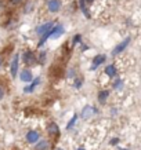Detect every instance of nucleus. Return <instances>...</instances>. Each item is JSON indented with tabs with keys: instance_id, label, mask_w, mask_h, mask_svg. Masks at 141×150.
<instances>
[{
	"instance_id": "24",
	"label": "nucleus",
	"mask_w": 141,
	"mask_h": 150,
	"mask_svg": "<svg viewBox=\"0 0 141 150\" xmlns=\"http://www.w3.org/2000/svg\"><path fill=\"white\" fill-rule=\"evenodd\" d=\"M87 3H93V1H94V0H86Z\"/></svg>"
},
{
	"instance_id": "12",
	"label": "nucleus",
	"mask_w": 141,
	"mask_h": 150,
	"mask_svg": "<svg viewBox=\"0 0 141 150\" xmlns=\"http://www.w3.org/2000/svg\"><path fill=\"white\" fill-rule=\"evenodd\" d=\"M105 73L108 74L109 77H115V76L118 74V70L115 68V65H107V66H105Z\"/></svg>"
},
{
	"instance_id": "2",
	"label": "nucleus",
	"mask_w": 141,
	"mask_h": 150,
	"mask_svg": "<svg viewBox=\"0 0 141 150\" xmlns=\"http://www.w3.org/2000/svg\"><path fill=\"white\" fill-rule=\"evenodd\" d=\"M55 26L54 22H47V23H43V25H40V26L36 28V33L39 35V36H43V35H46L47 32H50L51 29Z\"/></svg>"
},
{
	"instance_id": "5",
	"label": "nucleus",
	"mask_w": 141,
	"mask_h": 150,
	"mask_svg": "<svg viewBox=\"0 0 141 150\" xmlns=\"http://www.w3.org/2000/svg\"><path fill=\"white\" fill-rule=\"evenodd\" d=\"M19 79H21L22 81H25V83L32 81L33 74H32V72H31V69H24V70H21V73H19Z\"/></svg>"
},
{
	"instance_id": "11",
	"label": "nucleus",
	"mask_w": 141,
	"mask_h": 150,
	"mask_svg": "<svg viewBox=\"0 0 141 150\" xmlns=\"http://www.w3.org/2000/svg\"><path fill=\"white\" fill-rule=\"evenodd\" d=\"M94 113H97V110L93 108V106H86L84 109H83V112H82V117L83 118H89V117H91Z\"/></svg>"
},
{
	"instance_id": "26",
	"label": "nucleus",
	"mask_w": 141,
	"mask_h": 150,
	"mask_svg": "<svg viewBox=\"0 0 141 150\" xmlns=\"http://www.w3.org/2000/svg\"><path fill=\"white\" fill-rule=\"evenodd\" d=\"M58 150H62V149H58Z\"/></svg>"
},
{
	"instance_id": "9",
	"label": "nucleus",
	"mask_w": 141,
	"mask_h": 150,
	"mask_svg": "<svg viewBox=\"0 0 141 150\" xmlns=\"http://www.w3.org/2000/svg\"><path fill=\"white\" fill-rule=\"evenodd\" d=\"M39 83H40V79H35V80H32V83H31L29 86H26L25 88H24V92H26V94L33 92V91H35V88L39 86Z\"/></svg>"
},
{
	"instance_id": "21",
	"label": "nucleus",
	"mask_w": 141,
	"mask_h": 150,
	"mask_svg": "<svg viewBox=\"0 0 141 150\" xmlns=\"http://www.w3.org/2000/svg\"><path fill=\"white\" fill-rule=\"evenodd\" d=\"M21 1H22V0H10V3H11V4H13V6H17V4H19Z\"/></svg>"
},
{
	"instance_id": "23",
	"label": "nucleus",
	"mask_w": 141,
	"mask_h": 150,
	"mask_svg": "<svg viewBox=\"0 0 141 150\" xmlns=\"http://www.w3.org/2000/svg\"><path fill=\"white\" fill-rule=\"evenodd\" d=\"M1 66H3V58L0 57V68H1Z\"/></svg>"
},
{
	"instance_id": "6",
	"label": "nucleus",
	"mask_w": 141,
	"mask_h": 150,
	"mask_svg": "<svg viewBox=\"0 0 141 150\" xmlns=\"http://www.w3.org/2000/svg\"><path fill=\"white\" fill-rule=\"evenodd\" d=\"M64 33V26L62 25H55L51 30V35H50V39H58L61 35Z\"/></svg>"
},
{
	"instance_id": "4",
	"label": "nucleus",
	"mask_w": 141,
	"mask_h": 150,
	"mask_svg": "<svg viewBox=\"0 0 141 150\" xmlns=\"http://www.w3.org/2000/svg\"><path fill=\"white\" fill-rule=\"evenodd\" d=\"M129 43H130V37L125 39L122 43H119L118 46L114 48V51H112V55H118V54H120L122 51H125V50H126V47L129 46Z\"/></svg>"
},
{
	"instance_id": "14",
	"label": "nucleus",
	"mask_w": 141,
	"mask_h": 150,
	"mask_svg": "<svg viewBox=\"0 0 141 150\" xmlns=\"http://www.w3.org/2000/svg\"><path fill=\"white\" fill-rule=\"evenodd\" d=\"M108 96H109L108 90H101V91L98 92V100H100V103H105L107 99H108Z\"/></svg>"
},
{
	"instance_id": "13",
	"label": "nucleus",
	"mask_w": 141,
	"mask_h": 150,
	"mask_svg": "<svg viewBox=\"0 0 141 150\" xmlns=\"http://www.w3.org/2000/svg\"><path fill=\"white\" fill-rule=\"evenodd\" d=\"M47 132H49L50 135L57 137V135L59 134V129H58V127H57V124H55V123H50V124H49V127H47Z\"/></svg>"
},
{
	"instance_id": "17",
	"label": "nucleus",
	"mask_w": 141,
	"mask_h": 150,
	"mask_svg": "<svg viewBox=\"0 0 141 150\" xmlns=\"http://www.w3.org/2000/svg\"><path fill=\"white\" fill-rule=\"evenodd\" d=\"M82 79H76V80H75V84H73V86H75V88H80V87H82Z\"/></svg>"
},
{
	"instance_id": "3",
	"label": "nucleus",
	"mask_w": 141,
	"mask_h": 150,
	"mask_svg": "<svg viewBox=\"0 0 141 150\" xmlns=\"http://www.w3.org/2000/svg\"><path fill=\"white\" fill-rule=\"evenodd\" d=\"M18 66H19V55L15 54L11 62V68H10V73H11V77H15L17 73H18Z\"/></svg>"
},
{
	"instance_id": "7",
	"label": "nucleus",
	"mask_w": 141,
	"mask_h": 150,
	"mask_svg": "<svg viewBox=\"0 0 141 150\" xmlns=\"http://www.w3.org/2000/svg\"><path fill=\"white\" fill-rule=\"evenodd\" d=\"M39 138H40V135H39L37 131H29L26 134L28 143H36V142H39Z\"/></svg>"
},
{
	"instance_id": "15",
	"label": "nucleus",
	"mask_w": 141,
	"mask_h": 150,
	"mask_svg": "<svg viewBox=\"0 0 141 150\" xmlns=\"http://www.w3.org/2000/svg\"><path fill=\"white\" fill-rule=\"evenodd\" d=\"M47 147H49V143L46 141H42L36 145V150H47Z\"/></svg>"
},
{
	"instance_id": "22",
	"label": "nucleus",
	"mask_w": 141,
	"mask_h": 150,
	"mask_svg": "<svg viewBox=\"0 0 141 150\" xmlns=\"http://www.w3.org/2000/svg\"><path fill=\"white\" fill-rule=\"evenodd\" d=\"M44 59H46V52H42L40 57H39V61L42 62V61H44Z\"/></svg>"
},
{
	"instance_id": "1",
	"label": "nucleus",
	"mask_w": 141,
	"mask_h": 150,
	"mask_svg": "<svg viewBox=\"0 0 141 150\" xmlns=\"http://www.w3.org/2000/svg\"><path fill=\"white\" fill-rule=\"evenodd\" d=\"M22 59H24V64L26 66H32L37 62V58H36V54L33 51H25L22 55Z\"/></svg>"
},
{
	"instance_id": "10",
	"label": "nucleus",
	"mask_w": 141,
	"mask_h": 150,
	"mask_svg": "<svg viewBox=\"0 0 141 150\" xmlns=\"http://www.w3.org/2000/svg\"><path fill=\"white\" fill-rule=\"evenodd\" d=\"M104 62H105V55L98 54L97 57H94V59H93V68H91V69L98 68V66H100V65H102Z\"/></svg>"
},
{
	"instance_id": "20",
	"label": "nucleus",
	"mask_w": 141,
	"mask_h": 150,
	"mask_svg": "<svg viewBox=\"0 0 141 150\" xmlns=\"http://www.w3.org/2000/svg\"><path fill=\"white\" fill-rule=\"evenodd\" d=\"M79 43H80V35L73 36V44H79Z\"/></svg>"
},
{
	"instance_id": "16",
	"label": "nucleus",
	"mask_w": 141,
	"mask_h": 150,
	"mask_svg": "<svg viewBox=\"0 0 141 150\" xmlns=\"http://www.w3.org/2000/svg\"><path fill=\"white\" fill-rule=\"evenodd\" d=\"M76 120H77V116H76V114H75V116H73V117H72V118H71V123H69V124H68V127H67V128H68V129H69V128L72 127L73 124L76 123Z\"/></svg>"
},
{
	"instance_id": "8",
	"label": "nucleus",
	"mask_w": 141,
	"mask_h": 150,
	"mask_svg": "<svg viewBox=\"0 0 141 150\" xmlns=\"http://www.w3.org/2000/svg\"><path fill=\"white\" fill-rule=\"evenodd\" d=\"M47 7H49V11H50V13H57V11H59V8H61V3H59L58 0H49Z\"/></svg>"
},
{
	"instance_id": "18",
	"label": "nucleus",
	"mask_w": 141,
	"mask_h": 150,
	"mask_svg": "<svg viewBox=\"0 0 141 150\" xmlns=\"http://www.w3.org/2000/svg\"><path fill=\"white\" fill-rule=\"evenodd\" d=\"M4 95H6V90H4V87L3 86H0V100L4 98Z\"/></svg>"
},
{
	"instance_id": "25",
	"label": "nucleus",
	"mask_w": 141,
	"mask_h": 150,
	"mask_svg": "<svg viewBox=\"0 0 141 150\" xmlns=\"http://www.w3.org/2000/svg\"><path fill=\"white\" fill-rule=\"evenodd\" d=\"M77 150H84V149H77Z\"/></svg>"
},
{
	"instance_id": "19",
	"label": "nucleus",
	"mask_w": 141,
	"mask_h": 150,
	"mask_svg": "<svg viewBox=\"0 0 141 150\" xmlns=\"http://www.w3.org/2000/svg\"><path fill=\"white\" fill-rule=\"evenodd\" d=\"M122 86H123L122 80H118V81H115V84H114V87L116 88V90H119V88H122Z\"/></svg>"
}]
</instances>
